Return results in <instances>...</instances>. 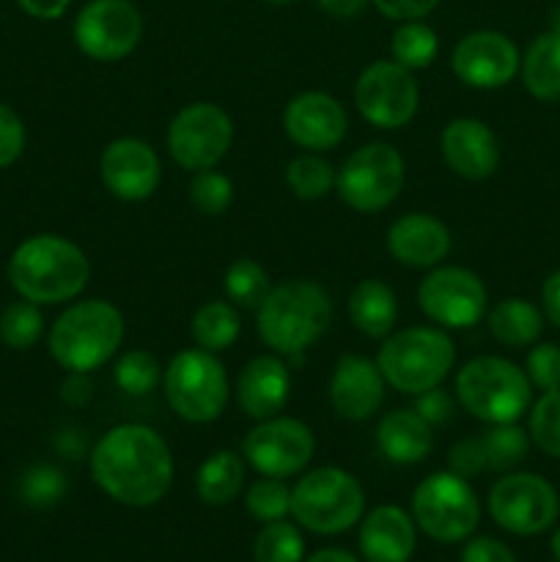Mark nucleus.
Returning a JSON list of instances; mask_svg holds the SVG:
<instances>
[{
	"mask_svg": "<svg viewBox=\"0 0 560 562\" xmlns=\"http://www.w3.org/2000/svg\"><path fill=\"white\" fill-rule=\"evenodd\" d=\"M91 477L126 508H152L173 486V456L163 434L143 423L113 426L91 450Z\"/></svg>",
	"mask_w": 560,
	"mask_h": 562,
	"instance_id": "nucleus-1",
	"label": "nucleus"
},
{
	"mask_svg": "<svg viewBox=\"0 0 560 562\" xmlns=\"http://www.w3.org/2000/svg\"><path fill=\"white\" fill-rule=\"evenodd\" d=\"M91 263L82 247L58 234H38L22 241L9 261L16 294L36 305H60L86 291Z\"/></svg>",
	"mask_w": 560,
	"mask_h": 562,
	"instance_id": "nucleus-2",
	"label": "nucleus"
},
{
	"mask_svg": "<svg viewBox=\"0 0 560 562\" xmlns=\"http://www.w3.org/2000/svg\"><path fill=\"white\" fill-rule=\"evenodd\" d=\"M333 322V300L318 283L305 278L272 285L256 311V329L264 344L280 357H300Z\"/></svg>",
	"mask_w": 560,
	"mask_h": 562,
	"instance_id": "nucleus-3",
	"label": "nucleus"
},
{
	"mask_svg": "<svg viewBox=\"0 0 560 562\" xmlns=\"http://www.w3.org/2000/svg\"><path fill=\"white\" fill-rule=\"evenodd\" d=\"M126 324L108 300H82L66 307L49 329V357L69 373H93L124 344Z\"/></svg>",
	"mask_w": 560,
	"mask_h": 562,
	"instance_id": "nucleus-4",
	"label": "nucleus"
},
{
	"mask_svg": "<svg viewBox=\"0 0 560 562\" xmlns=\"http://www.w3.org/2000/svg\"><path fill=\"white\" fill-rule=\"evenodd\" d=\"M453 340L437 327H410L388 335L377 355L384 382L404 395H421L439 387L453 371Z\"/></svg>",
	"mask_w": 560,
	"mask_h": 562,
	"instance_id": "nucleus-5",
	"label": "nucleus"
},
{
	"mask_svg": "<svg viewBox=\"0 0 560 562\" xmlns=\"http://www.w3.org/2000/svg\"><path fill=\"white\" fill-rule=\"evenodd\" d=\"M459 404L489 426L516 423L533 401V384L519 366L503 357H475L456 373Z\"/></svg>",
	"mask_w": 560,
	"mask_h": 562,
	"instance_id": "nucleus-6",
	"label": "nucleus"
},
{
	"mask_svg": "<svg viewBox=\"0 0 560 562\" xmlns=\"http://www.w3.org/2000/svg\"><path fill=\"white\" fill-rule=\"evenodd\" d=\"M366 514V492L351 472L322 467L291 488V516L313 536H340Z\"/></svg>",
	"mask_w": 560,
	"mask_h": 562,
	"instance_id": "nucleus-7",
	"label": "nucleus"
},
{
	"mask_svg": "<svg viewBox=\"0 0 560 562\" xmlns=\"http://www.w3.org/2000/svg\"><path fill=\"white\" fill-rule=\"evenodd\" d=\"M165 401L187 423H214L228 404V373L206 349H184L163 373Z\"/></svg>",
	"mask_w": 560,
	"mask_h": 562,
	"instance_id": "nucleus-8",
	"label": "nucleus"
},
{
	"mask_svg": "<svg viewBox=\"0 0 560 562\" xmlns=\"http://www.w3.org/2000/svg\"><path fill=\"white\" fill-rule=\"evenodd\" d=\"M412 519L432 541L459 543L478 530L481 503L467 477L450 470L434 472L423 477L412 494Z\"/></svg>",
	"mask_w": 560,
	"mask_h": 562,
	"instance_id": "nucleus-9",
	"label": "nucleus"
},
{
	"mask_svg": "<svg viewBox=\"0 0 560 562\" xmlns=\"http://www.w3.org/2000/svg\"><path fill=\"white\" fill-rule=\"evenodd\" d=\"M406 165L390 143H368L351 151L335 173V192L349 209L373 214L388 209L401 195Z\"/></svg>",
	"mask_w": 560,
	"mask_h": 562,
	"instance_id": "nucleus-10",
	"label": "nucleus"
},
{
	"mask_svg": "<svg viewBox=\"0 0 560 562\" xmlns=\"http://www.w3.org/2000/svg\"><path fill=\"white\" fill-rule=\"evenodd\" d=\"M165 140L179 168L209 170L228 154L234 143V121L220 104L192 102L173 115Z\"/></svg>",
	"mask_w": 560,
	"mask_h": 562,
	"instance_id": "nucleus-11",
	"label": "nucleus"
},
{
	"mask_svg": "<svg viewBox=\"0 0 560 562\" xmlns=\"http://www.w3.org/2000/svg\"><path fill=\"white\" fill-rule=\"evenodd\" d=\"M560 499L549 481L533 472H511L489 492V514L494 525L511 536H538L558 519Z\"/></svg>",
	"mask_w": 560,
	"mask_h": 562,
	"instance_id": "nucleus-12",
	"label": "nucleus"
},
{
	"mask_svg": "<svg viewBox=\"0 0 560 562\" xmlns=\"http://www.w3.org/2000/svg\"><path fill=\"white\" fill-rule=\"evenodd\" d=\"M355 104L377 130H401L415 119L421 91L410 69L395 60H377L357 77Z\"/></svg>",
	"mask_w": 560,
	"mask_h": 562,
	"instance_id": "nucleus-13",
	"label": "nucleus"
},
{
	"mask_svg": "<svg viewBox=\"0 0 560 562\" xmlns=\"http://www.w3.org/2000/svg\"><path fill=\"white\" fill-rule=\"evenodd\" d=\"M143 16L130 0H91L75 20V44L99 64L124 60L141 44Z\"/></svg>",
	"mask_w": 560,
	"mask_h": 562,
	"instance_id": "nucleus-14",
	"label": "nucleus"
},
{
	"mask_svg": "<svg viewBox=\"0 0 560 562\" xmlns=\"http://www.w3.org/2000/svg\"><path fill=\"white\" fill-rule=\"evenodd\" d=\"M316 453L313 431L294 417H269L258 420L256 428L245 434L242 456L256 472L267 477H294L311 464Z\"/></svg>",
	"mask_w": 560,
	"mask_h": 562,
	"instance_id": "nucleus-15",
	"label": "nucleus"
},
{
	"mask_svg": "<svg viewBox=\"0 0 560 562\" xmlns=\"http://www.w3.org/2000/svg\"><path fill=\"white\" fill-rule=\"evenodd\" d=\"M417 302L439 327L467 329L486 313V285L464 267H434L417 285Z\"/></svg>",
	"mask_w": 560,
	"mask_h": 562,
	"instance_id": "nucleus-16",
	"label": "nucleus"
},
{
	"mask_svg": "<svg viewBox=\"0 0 560 562\" xmlns=\"http://www.w3.org/2000/svg\"><path fill=\"white\" fill-rule=\"evenodd\" d=\"M522 58L516 44L505 33L472 31L461 38L450 55V69L464 86L494 91L508 86L519 71Z\"/></svg>",
	"mask_w": 560,
	"mask_h": 562,
	"instance_id": "nucleus-17",
	"label": "nucleus"
},
{
	"mask_svg": "<svg viewBox=\"0 0 560 562\" xmlns=\"http://www.w3.org/2000/svg\"><path fill=\"white\" fill-rule=\"evenodd\" d=\"M99 176L119 201L137 203L157 192L163 165L148 143L137 140V137H119L104 146L102 157H99Z\"/></svg>",
	"mask_w": 560,
	"mask_h": 562,
	"instance_id": "nucleus-18",
	"label": "nucleus"
},
{
	"mask_svg": "<svg viewBox=\"0 0 560 562\" xmlns=\"http://www.w3.org/2000/svg\"><path fill=\"white\" fill-rule=\"evenodd\" d=\"M283 130L291 143L305 151H329L338 146L349 130L344 104L324 91L296 93L283 110Z\"/></svg>",
	"mask_w": 560,
	"mask_h": 562,
	"instance_id": "nucleus-19",
	"label": "nucleus"
},
{
	"mask_svg": "<svg viewBox=\"0 0 560 562\" xmlns=\"http://www.w3.org/2000/svg\"><path fill=\"white\" fill-rule=\"evenodd\" d=\"M384 376L377 362L360 355H344L329 379V404L344 420L360 423L379 412L384 401Z\"/></svg>",
	"mask_w": 560,
	"mask_h": 562,
	"instance_id": "nucleus-20",
	"label": "nucleus"
},
{
	"mask_svg": "<svg viewBox=\"0 0 560 562\" xmlns=\"http://www.w3.org/2000/svg\"><path fill=\"white\" fill-rule=\"evenodd\" d=\"M443 159L456 176L467 181H483L497 170L500 165V140L478 119H456L439 135Z\"/></svg>",
	"mask_w": 560,
	"mask_h": 562,
	"instance_id": "nucleus-21",
	"label": "nucleus"
},
{
	"mask_svg": "<svg viewBox=\"0 0 560 562\" xmlns=\"http://www.w3.org/2000/svg\"><path fill=\"white\" fill-rule=\"evenodd\" d=\"M291 395V373L283 357H253L236 379L239 409L253 420H269L285 409Z\"/></svg>",
	"mask_w": 560,
	"mask_h": 562,
	"instance_id": "nucleus-22",
	"label": "nucleus"
},
{
	"mask_svg": "<svg viewBox=\"0 0 560 562\" xmlns=\"http://www.w3.org/2000/svg\"><path fill=\"white\" fill-rule=\"evenodd\" d=\"M388 250L401 267L434 269L450 252V231L434 214H401L388 228Z\"/></svg>",
	"mask_w": 560,
	"mask_h": 562,
	"instance_id": "nucleus-23",
	"label": "nucleus"
},
{
	"mask_svg": "<svg viewBox=\"0 0 560 562\" xmlns=\"http://www.w3.org/2000/svg\"><path fill=\"white\" fill-rule=\"evenodd\" d=\"M417 525L399 505H379L360 519V554L366 562H410Z\"/></svg>",
	"mask_w": 560,
	"mask_h": 562,
	"instance_id": "nucleus-24",
	"label": "nucleus"
},
{
	"mask_svg": "<svg viewBox=\"0 0 560 562\" xmlns=\"http://www.w3.org/2000/svg\"><path fill=\"white\" fill-rule=\"evenodd\" d=\"M377 448L393 464H421L434 450V426L415 409L388 412L377 426Z\"/></svg>",
	"mask_w": 560,
	"mask_h": 562,
	"instance_id": "nucleus-25",
	"label": "nucleus"
},
{
	"mask_svg": "<svg viewBox=\"0 0 560 562\" xmlns=\"http://www.w3.org/2000/svg\"><path fill=\"white\" fill-rule=\"evenodd\" d=\"M349 318L357 333L377 340L388 338L395 327V318H399L395 291L384 280H360L349 294Z\"/></svg>",
	"mask_w": 560,
	"mask_h": 562,
	"instance_id": "nucleus-26",
	"label": "nucleus"
},
{
	"mask_svg": "<svg viewBox=\"0 0 560 562\" xmlns=\"http://www.w3.org/2000/svg\"><path fill=\"white\" fill-rule=\"evenodd\" d=\"M522 82L541 102L560 99V33L547 31L527 47L522 58Z\"/></svg>",
	"mask_w": 560,
	"mask_h": 562,
	"instance_id": "nucleus-27",
	"label": "nucleus"
},
{
	"mask_svg": "<svg viewBox=\"0 0 560 562\" xmlns=\"http://www.w3.org/2000/svg\"><path fill=\"white\" fill-rule=\"evenodd\" d=\"M544 329V316L533 302L508 296L489 311V333L494 340L511 349L536 344Z\"/></svg>",
	"mask_w": 560,
	"mask_h": 562,
	"instance_id": "nucleus-28",
	"label": "nucleus"
},
{
	"mask_svg": "<svg viewBox=\"0 0 560 562\" xmlns=\"http://www.w3.org/2000/svg\"><path fill=\"white\" fill-rule=\"evenodd\" d=\"M245 486V461L234 450H217L201 464L195 477L198 497L206 505H228Z\"/></svg>",
	"mask_w": 560,
	"mask_h": 562,
	"instance_id": "nucleus-29",
	"label": "nucleus"
},
{
	"mask_svg": "<svg viewBox=\"0 0 560 562\" xmlns=\"http://www.w3.org/2000/svg\"><path fill=\"white\" fill-rule=\"evenodd\" d=\"M242 322L236 305L223 300L203 302L195 313H192L190 322V335L198 344V349H206L212 355L225 351L234 346V340L239 338Z\"/></svg>",
	"mask_w": 560,
	"mask_h": 562,
	"instance_id": "nucleus-30",
	"label": "nucleus"
},
{
	"mask_svg": "<svg viewBox=\"0 0 560 562\" xmlns=\"http://www.w3.org/2000/svg\"><path fill=\"white\" fill-rule=\"evenodd\" d=\"M335 173L338 170L316 151L300 154L285 168V184L300 201H322L335 190Z\"/></svg>",
	"mask_w": 560,
	"mask_h": 562,
	"instance_id": "nucleus-31",
	"label": "nucleus"
},
{
	"mask_svg": "<svg viewBox=\"0 0 560 562\" xmlns=\"http://www.w3.org/2000/svg\"><path fill=\"white\" fill-rule=\"evenodd\" d=\"M481 445L486 456V470L508 472L530 453V434L522 431L516 423H500L481 434Z\"/></svg>",
	"mask_w": 560,
	"mask_h": 562,
	"instance_id": "nucleus-32",
	"label": "nucleus"
},
{
	"mask_svg": "<svg viewBox=\"0 0 560 562\" xmlns=\"http://www.w3.org/2000/svg\"><path fill=\"white\" fill-rule=\"evenodd\" d=\"M225 296L231 305L245 307V311H258L267 294L272 291L267 269L253 258H236L225 272Z\"/></svg>",
	"mask_w": 560,
	"mask_h": 562,
	"instance_id": "nucleus-33",
	"label": "nucleus"
},
{
	"mask_svg": "<svg viewBox=\"0 0 560 562\" xmlns=\"http://www.w3.org/2000/svg\"><path fill=\"white\" fill-rule=\"evenodd\" d=\"M437 33L434 27H428L426 22L412 20L401 22L399 31L390 38V53H393L395 64H401L404 69H426L434 58H437Z\"/></svg>",
	"mask_w": 560,
	"mask_h": 562,
	"instance_id": "nucleus-34",
	"label": "nucleus"
},
{
	"mask_svg": "<svg viewBox=\"0 0 560 562\" xmlns=\"http://www.w3.org/2000/svg\"><path fill=\"white\" fill-rule=\"evenodd\" d=\"M305 558V538L300 525L291 521H269L253 541V560L256 562H302Z\"/></svg>",
	"mask_w": 560,
	"mask_h": 562,
	"instance_id": "nucleus-35",
	"label": "nucleus"
},
{
	"mask_svg": "<svg viewBox=\"0 0 560 562\" xmlns=\"http://www.w3.org/2000/svg\"><path fill=\"white\" fill-rule=\"evenodd\" d=\"M44 333V316L36 302H11L0 313V340L14 351H27L38 344Z\"/></svg>",
	"mask_w": 560,
	"mask_h": 562,
	"instance_id": "nucleus-36",
	"label": "nucleus"
},
{
	"mask_svg": "<svg viewBox=\"0 0 560 562\" xmlns=\"http://www.w3.org/2000/svg\"><path fill=\"white\" fill-rule=\"evenodd\" d=\"M113 379L119 384L121 393L126 395H146L163 382V366L157 362V357L148 355L143 349L126 351L124 357H119L113 368Z\"/></svg>",
	"mask_w": 560,
	"mask_h": 562,
	"instance_id": "nucleus-37",
	"label": "nucleus"
},
{
	"mask_svg": "<svg viewBox=\"0 0 560 562\" xmlns=\"http://www.w3.org/2000/svg\"><path fill=\"white\" fill-rule=\"evenodd\" d=\"M245 508L261 525L291 516V488L280 477H258L245 494Z\"/></svg>",
	"mask_w": 560,
	"mask_h": 562,
	"instance_id": "nucleus-38",
	"label": "nucleus"
},
{
	"mask_svg": "<svg viewBox=\"0 0 560 562\" xmlns=\"http://www.w3.org/2000/svg\"><path fill=\"white\" fill-rule=\"evenodd\" d=\"M66 475L53 464H36L20 477V499L31 508H53L66 497Z\"/></svg>",
	"mask_w": 560,
	"mask_h": 562,
	"instance_id": "nucleus-39",
	"label": "nucleus"
},
{
	"mask_svg": "<svg viewBox=\"0 0 560 562\" xmlns=\"http://www.w3.org/2000/svg\"><path fill=\"white\" fill-rule=\"evenodd\" d=\"M190 203L203 214V217H217L234 201V184L225 173H217L214 168L195 170L190 187H187Z\"/></svg>",
	"mask_w": 560,
	"mask_h": 562,
	"instance_id": "nucleus-40",
	"label": "nucleus"
},
{
	"mask_svg": "<svg viewBox=\"0 0 560 562\" xmlns=\"http://www.w3.org/2000/svg\"><path fill=\"white\" fill-rule=\"evenodd\" d=\"M530 439L541 453L560 459V390L544 393L533 404Z\"/></svg>",
	"mask_w": 560,
	"mask_h": 562,
	"instance_id": "nucleus-41",
	"label": "nucleus"
},
{
	"mask_svg": "<svg viewBox=\"0 0 560 562\" xmlns=\"http://www.w3.org/2000/svg\"><path fill=\"white\" fill-rule=\"evenodd\" d=\"M530 384H536L544 393L560 390V346L555 344H538L536 349L527 355L525 368Z\"/></svg>",
	"mask_w": 560,
	"mask_h": 562,
	"instance_id": "nucleus-42",
	"label": "nucleus"
},
{
	"mask_svg": "<svg viewBox=\"0 0 560 562\" xmlns=\"http://www.w3.org/2000/svg\"><path fill=\"white\" fill-rule=\"evenodd\" d=\"M22 148H25V126H22V119L9 104L0 102V168L14 165L22 157Z\"/></svg>",
	"mask_w": 560,
	"mask_h": 562,
	"instance_id": "nucleus-43",
	"label": "nucleus"
},
{
	"mask_svg": "<svg viewBox=\"0 0 560 562\" xmlns=\"http://www.w3.org/2000/svg\"><path fill=\"white\" fill-rule=\"evenodd\" d=\"M448 470L456 472L461 477H475L478 472L486 470V456H483L481 437H467L461 442H456L448 450Z\"/></svg>",
	"mask_w": 560,
	"mask_h": 562,
	"instance_id": "nucleus-44",
	"label": "nucleus"
},
{
	"mask_svg": "<svg viewBox=\"0 0 560 562\" xmlns=\"http://www.w3.org/2000/svg\"><path fill=\"white\" fill-rule=\"evenodd\" d=\"M461 562H516L514 552L503 541L489 536L467 538V547L461 552Z\"/></svg>",
	"mask_w": 560,
	"mask_h": 562,
	"instance_id": "nucleus-45",
	"label": "nucleus"
},
{
	"mask_svg": "<svg viewBox=\"0 0 560 562\" xmlns=\"http://www.w3.org/2000/svg\"><path fill=\"white\" fill-rule=\"evenodd\" d=\"M373 5H377L379 14L388 16V20L412 22L432 14L439 5V0H373Z\"/></svg>",
	"mask_w": 560,
	"mask_h": 562,
	"instance_id": "nucleus-46",
	"label": "nucleus"
},
{
	"mask_svg": "<svg viewBox=\"0 0 560 562\" xmlns=\"http://www.w3.org/2000/svg\"><path fill=\"white\" fill-rule=\"evenodd\" d=\"M415 412L428 423V426H439V423L448 420L450 412H453V401H450V395L439 387L426 390V393L415 395Z\"/></svg>",
	"mask_w": 560,
	"mask_h": 562,
	"instance_id": "nucleus-47",
	"label": "nucleus"
},
{
	"mask_svg": "<svg viewBox=\"0 0 560 562\" xmlns=\"http://www.w3.org/2000/svg\"><path fill=\"white\" fill-rule=\"evenodd\" d=\"M16 3L33 20H58L66 14L71 0H16Z\"/></svg>",
	"mask_w": 560,
	"mask_h": 562,
	"instance_id": "nucleus-48",
	"label": "nucleus"
},
{
	"mask_svg": "<svg viewBox=\"0 0 560 562\" xmlns=\"http://www.w3.org/2000/svg\"><path fill=\"white\" fill-rule=\"evenodd\" d=\"M541 302H544V313H547L549 322L560 329V269L544 280Z\"/></svg>",
	"mask_w": 560,
	"mask_h": 562,
	"instance_id": "nucleus-49",
	"label": "nucleus"
},
{
	"mask_svg": "<svg viewBox=\"0 0 560 562\" xmlns=\"http://www.w3.org/2000/svg\"><path fill=\"white\" fill-rule=\"evenodd\" d=\"M60 395H64V401H69L75 406L88 404L91 401V379H88V373H69Z\"/></svg>",
	"mask_w": 560,
	"mask_h": 562,
	"instance_id": "nucleus-50",
	"label": "nucleus"
},
{
	"mask_svg": "<svg viewBox=\"0 0 560 562\" xmlns=\"http://www.w3.org/2000/svg\"><path fill=\"white\" fill-rule=\"evenodd\" d=\"M327 14L340 16V20H349V16H357L368 5V0H316Z\"/></svg>",
	"mask_w": 560,
	"mask_h": 562,
	"instance_id": "nucleus-51",
	"label": "nucleus"
},
{
	"mask_svg": "<svg viewBox=\"0 0 560 562\" xmlns=\"http://www.w3.org/2000/svg\"><path fill=\"white\" fill-rule=\"evenodd\" d=\"M302 562H360L355 554H349L346 549H318L316 554H311Z\"/></svg>",
	"mask_w": 560,
	"mask_h": 562,
	"instance_id": "nucleus-52",
	"label": "nucleus"
},
{
	"mask_svg": "<svg viewBox=\"0 0 560 562\" xmlns=\"http://www.w3.org/2000/svg\"><path fill=\"white\" fill-rule=\"evenodd\" d=\"M549 31L560 33V3L549 11Z\"/></svg>",
	"mask_w": 560,
	"mask_h": 562,
	"instance_id": "nucleus-53",
	"label": "nucleus"
},
{
	"mask_svg": "<svg viewBox=\"0 0 560 562\" xmlns=\"http://www.w3.org/2000/svg\"><path fill=\"white\" fill-rule=\"evenodd\" d=\"M549 549H552V558H555V562H560V527H558V530H555L552 541H549Z\"/></svg>",
	"mask_w": 560,
	"mask_h": 562,
	"instance_id": "nucleus-54",
	"label": "nucleus"
},
{
	"mask_svg": "<svg viewBox=\"0 0 560 562\" xmlns=\"http://www.w3.org/2000/svg\"><path fill=\"white\" fill-rule=\"evenodd\" d=\"M269 5H289V3H294V0H267Z\"/></svg>",
	"mask_w": 560,
	"mask_h": 562,
	"instance_id": "nucleus-55",
	"label": "nucleus"
}]
</instances>
